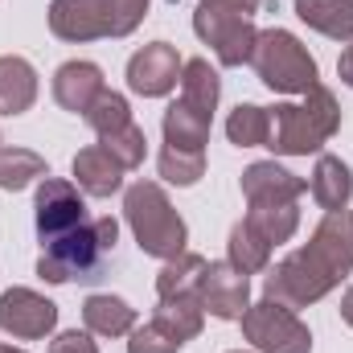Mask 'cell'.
I'll list each match as a JSON object with an SVG mask.
<instances>
[{
	"instance_id": "6da1fadb",
	"label": "cell",
	"mask_w": 353,
	"mask_h": 353,
	"mask_svg": "<svg viewBox=\"0 0 353 353\" xmlns=\"http://www.w3.org/2000/svg\"><path fill=\"white\" fill-rule=\"evenodd\" d=\"M350 271H353V214L333 210V214H325V222L316 226V234L304 251L288 255L267 275L263 296L288 304V308H308L321 296H329Z\"/></svg>"
},
{
	"instance_id": "7a4b0ae2",
	"label": "cell",
	"mask_w": 353,
	"mask_h": 353,
	"mask_svg": "<svg viewBox=\"0 0 353 353\" xmlns=\"http://www.w3.org/2000/svg\"><path fill=\"white\" fill-rule=\"evenodd\" d=\"M115 239H119V226L115 218H94L74 226L70 234L54 239V243H41V259H37V275L46 283H90L103 275L107 255L115 251Z\"/></svg>"
},
{
	"instance_id": "3957f363",
	"label": "cell",
	"mask_w": 353,
	"mask_h": 353,
	"mask_svg": "<svg viewBox=\"0 0 353 353\" xmlns=\"http://www.w3.org/2000/svg\"><path fill=\"white\" fill-rule=\"evenodd\" d=\"M341 123V107L333 99V90L312 87L304 94V103H279L271 107V136L267 148L275 157H308L316 152Z\"/></svg>"
},
{
	"instance_id": "277c9868",
	"label": "cell",
	"mask_w": 353,
	"mask_h": 353,
	"mask_svg": "<svg viewBox=\"0 0 353 353\" xmlns=\"http://www.w3.org/2000/svg\"><path fill=\"white\" fill-rule=\"evenodd\" d=\"M123 214H128V226L144 255L169 263L185 251V222L157 181H136L123 197Z\"/></svg>"
},
{
	"instance_id": "5b68a950",
	"label": "cell",
	"mask_w": 353,
	"mask_h": 353,
	"mask_svg": "<svg viewBox=\"0 0 353 353\" xmlns=\"http://www.w3.org/2000/svg\"><path fill=\"white\" fill-rule=\"evenodd\" d=\"M148 12V0H54L50 29L62 41H94V37H123Z\"/></svg>"
},
{
	"instance_id": "8992f818",
	"label": "cell",
	"mask_w": 353,
	"mask_h": 353,
	"mask_svg": "<svg viewBox=\"0 0 353 353\" xmlns=\"http://www.w3.org/2000/svg\"><path fill=\"white\" fill-rule=\"evenodd\" d=\"M267 0H201L193 12V29L197 37L218 54L222 66H243L255 54V37L259 29L251 25V17L259 12Z\"/></svg>"
},
{
	"instance_id": "52a82bcc",
	"label": "cell",
	"mask_w": 353,
	"mask_h": 353,
	"mask_svg": "<svg viewBox=\"0 0 353 353\" xmlns=\"http://www.w3.org/2000/svg\"><path fill=\"white\" fill-rule=\"evenodd\" d=\"M255 74L279 94H308L316 83V62L312 54L300 46V37H292L288 29H263L255 37V54H251Z\"/></svg>"
},
{
	"instance_id": "ba28073f",
	"label": "cell",
	"mask_w": 353,
	"mask_h": 353,
	"mask_svg": "<svg viewBox=\"0 0 353 353\" xmlns=\"http://www.w3.org/2000/svg\"><path fill=\"white\" fill-rule=\"evenodd\" d=\"M243 337L259 353H312V333L296 316V308L267 296L243 312Z\"/></svg>"
},
{
	"instance_id": "9c48e42d",
	"label": "cell",
	"mask_w": 353,
	"mask_h": 353,
	"mask_svg": "<svg viewBox=\"0 0 353 353\" xmlns=\"http://www.w3.org/2000/svg\"><path fill=\"white\" fill-rule=\"evenodd\" d=\"M87 222V205H83V193L70 185V181H58V176H46L37 185V239L41 243H54L62 234H70L74 226Z\"/></svg>"
},
{
	"instance_id": "30bf717a",
	"label": "cell",
	"mask_w": 353,
	"mask_h": 353,
	"mask_svg": "<svg viewBox=\"0 0 353 353\" xmlns=\"http://www.w3.org/2000/svg\"><path fill=\"white\" fill-rule=\"evenodd\" d=\"M58 325V304H50L46 296L29 292V288H8L0 296V329L17 341H37L46 333H54Z\"/></svg>"
},
{
	"instance_id": "8fae6325",
	"label": "cell",
	"mask_w": 353,
	"mask_h": 353,
	"mask_svg": "<svg viewBox=\"0 0 353 353\" xmlns=\"http://www.w3.org/2000/svg\"><path fill=\"white\" fill-rule=\"evenodd\" d=\"M201 308L218 321H243L251 308V283L234 263H210L201 275Z\"/></svg>"
},
{
	"instance_id": "7c38bea8",
	"label": "cell",
	"mask_w": 353,
	"mask_h": 353,
	"mask_svg": "<svg viewBox=\"0 0 353 353\" xmlns=\"http://www.w3.org/2000/svg\"><path fill=\"white\" fill-rule=\"evenodd\" d=\"M176 79H181V58L169 41H152L140 54H132V62H128V87L144 99L169 94L176 87Z\"/></svg>"
},
{
	"instance_id": "4fadbf2b",
	"label": "cell",
	"mask_w": 353,
	"mask_h": 353,
	"mask_svg": "<svg viewBox=\"0 0 353 353\" xmlns=\"http://www.w3.org/2000/svg\"><path fill=\"white\" fill-rule=\"evenodd\" d=\"M304 189H308L304 176L288 173L275 161H259V165H251L243 173V197H247L251 210H259V205H296Z\"/></svg>"
},
{
	"instance_id": "5bb4252c",
	"label": "cell",
	"mask_w": 353,
	"mask_h": 353,
	"mask_svg": "<svg viewBox=\"0 0 353 353\" xmlns=\"http://www.w3.org/2000/svg\"><path fill=\"white\" fill-rule=\"evenodd\" d=\"M103 90H107V83H103V70L94 62H66L54 74V99H58V107L74 111V115H87Z\"/></svg>"
},
{
	"instance_id": "9a60e30c",
	"label": "cell",
	"mask_w": 353,
	"mask_h": 353,
	"mask_svg": "<svg viewBox=\"0 0 353 353\" xmlns=\"http://www.w3.org/2000/svg\"><path fill=\"white\" fill-rule=\"evenodd\" d=\"M123 165L103 148V144H90L83 148L79 157H74V181H79V189L90 193V197H111L119 185H123Z\"/></svg>"
},
{
	"instance_id": "2e32d148",
	"label": "cell",
	"mask_w": 353,
	"mask_h": 353,
	"mask_svg": "<svg viewBox=\"0 0 353 353\" xmlns=\"http://www.w3.org/2000/svg\"><path fill=\"white\" fill-rule=\"evenodd\" d=\"M37 103V70L17 58L4 54L0 58V115H25Z\"/></svg>"
},
{
	"instance_id": "e0dca14e",
	"label": "cell",
	"mask_w": 353,
	"mask_h": 353,
	"mask_svg": "<svg viewBox=\"0 0 353 353\" xmlns=\"http://www.w3.org/2000/svg\"><path fill=\"white\" fill-rule=\"evenodd\" d=\"M312 197L321 210H345L353 197V173L341 157H316V169H312V181H308Z\"/></svg>"
},
{
	"instance_id": "ac0fdd59",
	"label": "cell",
	"mask_w": 353,
	"mask_h": 353,
	"mask_svg": "<svg viewBox=\"0 0 353 353\" xmlns=\"http://www.w3.org/2000/svg\"><path fill=\"white\" fill-rule=\"evenodd\" d=\"M205 259L193 251H181L176 259L165 263L157 275V296L161 300H201V275H205Z\"/></svg>"
},
{
	"instance_id": "d6986e66",
	"label": "cell",
	"mask_w": 353,
	"mask_h": 353,
	"mask_svg": "<svg viewBox=\"0 0 353 353\" xmlns=\"http://www.w3.org/2000/svg\"><path fill=\"white\" fill-rule=\"evenodd\" d=\"M296 17L333 41H353V0H296Z\"/></svg>"
},
{
	"instance_id": "ffe728a7",
	"label": "cell",
	"mask_w": 353,
	"mask_h": 353,
	"mask_svg": "<svg viewBox=\"0 0 353 353\" xmlns=\"http://www.w3.org/2000/svg\"><path fill=\"white\" fill-rule=\"evenodd\" d=\"M205 140H210V115H201V111H193L176 99L165 111V148L205 152Z\"/></svg>"
},
{
	"instance_id": "44dd1931",
	"label": "cell",
	"mask_w": 353,
	"mask_h": 353,
	"mask_svg": "<svg viewBox=\"0 0 353 353\" xmlns=\"http://www.w3.org/2000/svg\"><path fill=\"white\" fill-rule=\"evenodd\" d=\"M83 321L94 337H123L136 329V308H128V300L119 296H87Z\"/></svg>"
},
{
	"instance_id": "7402d4cb",
	"label": "cell",
	"mask_w": 353,
	"mask_h": 353,
	"mask_svg": "<svg viewBox=\"0 0 353 353\" xmlns=\"http://www.w3.org/2000/svg\"><path fill=\"white\" fill-rule=\"evenodd\" d=\"M218 90H222V83H218V74L210 70L205 58H193V62L181 66V103H185V107H193V111H201V115L214 119Z\"/></svg>"
},
{
	"instance_id": "603a6c76",
	"label": "cell",
	"mask_w": 353,
	"mask_h": 353,
	"mask_svg": "<svg viewBox=\"0 0 353 353\" xmlns=\"http://www.w3.org/2000/svg\"><path fill=\"white\" fill-rule=\"evenodd\" d=\"M226 136L230 144L239 148H267V136H271V111L267 107H255V103H239L226 119Z\"/></svg>"
},
{
	"instance_id": "cb8c5ba5",
	"label": "cell",
	"mask_w": 353,
	"mask_h": 353,
	"mask_svg": "<svg viewBox=\"0 0 353 353\" xmlns=\"http://www.w3.org/2000/svg\"><path fill=\"white\" fill-rule=\"evenodd\" d=\"M50 169H46V161L37 157V152H29V148H0V189H25V185H33V181H46Z\"/></svg>"
},
{
	"instance_id": "d4e9b609",
	"label": "cell",
	"mask_w": 353,
	"mask_h": 353,
	"mask_svg": "<svg viewBox=\"0 0 353 353\" xmlns=\"http://www.w3.org/2000/svg\"><path fill=\"white\" fill-rule=\"evenodd\" d=\"M271 243H267L259 230H251L247 222H239L234 230H230V263L239 267L243 275H255V271H263L271 263Z\"/></svg>"
},
{
	"instance_id": "484cf974",
	"label": "cell",
	"mask_w": 353,
	"mask_h": 353,
	"mask_svg": "<svg viewBox=\"0 0 353 353\" xmlns=\"http://www.w3.org/2000/svg\"><path fill=\"white\" fill-rule=\"evenodd\" d=\"M243 222H247L251 230H259L271 247H279V243H288V239L296 234L300 210H296V205H259V210H247Z\"/></svg>"
},
{
	"instance_id": "4316f807",
	"label": "cell",
	"mask_w": 353,
	"mask_h": 353,
	"mask_svg": "<svg viewBox=\"0 0 353 353\" xmlns=\"http://www.w3.org/2000/svg\"><path fill=\"white\" fill-rule=\"evenodd\" d=\"M83 119H87L90 128L99 132V140H103V136H111V132L128 128V123H132V111H128V99H123V94H115V90H103V94L94 99V107H90Z\"/></svg>"
},
{
	"instance_id": "83f0119b",
	"label": "cell",
	"mask_w": 353,
	"mask_h": 353,
	"mask_svg": "<svg viewBox=\"0 0 353 353\" xmlns=\"http://www.w3.org/2000/svg\"><path fill=\"white\" fill-rule=\"evenodd\" d=\"M99 144H103V148H107V152H111V157H115L123 169H136V165H144V144H148V140H144V128H140L136 119H132L128 128H119V132L103 136Z\"/></svg>"
},
{
	"instance_id": "f1b7e54d",
	"label": "cell",
	"mask_w": 353,
	"mask_h": 353,
	"mask_svg": "<svg viewBox=\"0 0 353 353\" xmlns=\"http://www.w3.org/2000/svg\"><path fill=\"white\" fill-rule=\"evenodd\" d=\"M205 173V152H181V148H161V176L169 185H197Z\"/></svg>"
},
{
	"instance_id": "f546056e",
	"label": "cell",
	"mask_w": 353,
	"mask_h": 353,
	"mask_svg": "<svg viewBox=\"0 0 353 353\" xmlns=\"http://www.w3.org/2000/svg\"><path fill=\"white\" fill-rule=\"evenodd\" d=\"M185 345L181 337H176L169 325H161L157 316L148 321V325H140L136 333H132V341H128V353H176Z\"/></svg>"
},
{
	"instance_id": "4dcf8cb0",
	"label": "cell",
	"mask_w": 353,
	"mask_h": 353,
	"mask_svg": "<svg viewBox=\"0 0 353 353\" xmlns=\"http://www.w3.org/2000/svg\"><path fill=\"white\" fill-rule=\"evenodd\" d=\"M50 353H99V345L90 341V333L70 329V333H58V337L50 341Z\"/></svg>"
},
{
	"instance_id": "1f68e13d",
	"label": "cell",
	"mask_w": 353,
	"mask_h": 353,
	"mask_svg": "<svg viewBox=\"0 0 353 353\" xmlns=\"http://www.w3.org/2000/svg\"><path fill=\"white\" fill-rule=\"evenodd\" d=\"M337 74H341V83H345V87H353V46L341 54V62H337Z\"/></svg>"
},
{
	"instance_id": "d6a6232c",
	"label": "cell",
	"mask_w": 353,
	"mask_h": 353,
	"mask_svg": "<svg viewBox=\"0 0 353 353\" xmlns=\"http://www.w3.org/2000/svg\"><path fill=\"white\" fill-rule=\"evenodd\" d=\"M341 321H345V325L353 329V288L345 292V296H341Z\"/></svg>"
},
{
	"instance_id": "836d02e7",
	"label": "cell",
	"mask_w": 353,
	"mask_h": 353,
	"mask_svg": "<svg viewBox=\"0 0 353 353\" xmlns=\"http://www.w3.org/2000/svg\"><path fill=\"white\" fill-rule=\"evenodd\" d=\"M234 353H247V350H234Z\"/></svg>"
}]
</instances>
